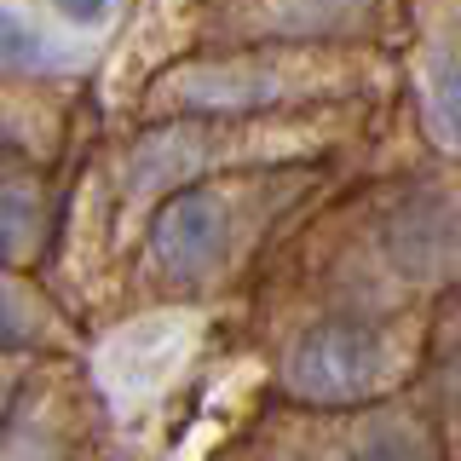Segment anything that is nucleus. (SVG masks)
Listing matches in <instances>:
<instances>
[{
    "instance_id": "1",
    "label": "nucleus",
    "mask_w": 461,
    "mask_h": 461,
    "mask_svg": "<svg viewBox=\"0 0 461 461\" xmlns=\"http://www.w3.org/2000/svg\"><path fill=\"white\" fill-rule=\"evenodd\" d=\"M381 364H386V352H381V335H375V329L323 323L294 346V357H288V386H294L300 398L340 403V398L369 393Z\"/></svg>"
},
{
    "instance_id": "6",
    "label": "nucleus",
    "mask_w": 461,
    "mask_h": 461,
    "mask_svg": "<svg viewBox=\"0 0 461 461\" xmlns=\"http://www.w3.org/2000/svg\"><path fill=\"white\" fill-rule=\"evenodd\" d=\"M52 6L64 12L69 23H98V18H104V12L115 6V0H52Z\"/></svg>"
},
{
    "instance_id": "5",
    "label": "nucleus",
    "mask_w": 461,
    "mask_h": 461,
    "mask_svg": "<svg viewBox=\"0 0 461 461\" xmlns=\"http://www.w3.org/2000/svg\"><path fill=\"white\" fill-rule=\"evenodd\" d=\"M364 461H427V444L415 427H398V421H381L364 438Z\"/></svg>"
},
{
    "instance_id": "3",
    "label": "nucleus",
    "mask_w": 461,
    "mask_h": 461,
    "mask_svg": "<svg viewBox=\"0 0 461 461\" xmlns=\"http://www.w3.org/2000/svg\"><path fill=\"white\" fill-rule=\"evenodd\" d=\"M364 6L369 0H242L259 41H335L340 29H357Z\"/></svg>"
},
{
    "instance_id": "4",
    "label": "nucleus",
    "mask_w": 461,
    "mask_h": 461,
    "mask_svg": "<svg viewBox=\"0 0 461 461\" xmlns=\"http://www.w3.org/2000/svg\"><path fill=\"white\" fill-rule=\"evenodd\" d=\"M427 115H432V133H438V139L461 144V58H444V64H438Z\"/></svg>"
},
{
    "instance_id": "2",
    "label": "nucleus",
    "mask_w": 461,
    "mask_h": 461,
    "mask_svg": "<svg viewBox=\"0 0 461 461\" xmlns=\"http://www.w3.org/2000/svg\"><path fill=\"white\" fill-rule=\"evenodd\" d=\"M225 230H230L225 196L208 191V185H196V191H179V196L162 202V213H156V225H150V254L167 277L191 283V277L220 266Z\"/></svg>"
}]
</instances>
